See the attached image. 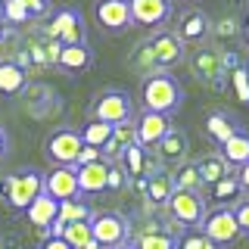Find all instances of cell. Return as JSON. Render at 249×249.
I'll list each match as a JSON object with an SVG mask.
<instances>
[{"mask_svg":"<svg viewBox=\"0 0 249 249\" xmlns=\"http://www.w3.org/2000/svg\"><path fill=\"white\" fill-rule=\"evenodd\" d=\"M140 97H143L146 112H159V115H175L184 103V88L175 75L168 72H153L143 78L140 84Z\"/></svg>","mask_w":249,"mask_h":249,"instance_id":"1","label":"cell"},{"mask_svg":"<svg viewBox=\"0 0 249 249\" xmlns=\"http://www.w3.org/2000/svg\"><path fill=\"white\" fill-rule=\"evenodd\" d=\"M88 115L115 128V124L134 119V100H131V93L122 90V88H106V90H100L97 97H93V103L88 106Z\"/></svg>","mask_w":249,"mask_h":249,"instance_id":"2","label":"cell"},{"mask_svg":"<svg viewBox=\"0 0 249 249\" xmlns=\"http://www.w3.org/2000/svg\"><path fill=\"white\" fill-rule=\"evenodd\" d=\"M3 193H6V202H10L13 209L25 212L31 202L44 193V171H37V168H31V165L28 168H19L16 175H10L3 181Z\"/></svg>","mask_w":249,"mask_h":249,"instance_id":"3","label":"cell"},{"mask_svg":"<svg viewBox=\"0 0 249 249\" xmlns=\"http://www.w3.org/2000/svg\"><path fill=\"white\" fill-rule=\"evenodd\" d=\"M90 231L103 249H122L131 243V218L122 212H93Z\"/></svg>","mask_w":249,"mask_h":249,"instance_id":"4","label":"cell"},{"mask_svg":"<svg viewBox=\"0 0 249 249\" xmlns=\"http://www.w3.org/2000/svg\"><path fill=\"white\" fill-rule=\"evenodd\" d=\"M168 215L181 228L196 231L202 224V218H206V196H202V190H175L168 199Z\"/></svg>","mask_w":249,"mask_h":249,"instance_id":"5","label":"cell"},{"mask_svg":"<svg viewBox=\"0 0 249 249\" xmlns=\"http://www.w3.org/2000/svg\"><path fill=\"white\" fill-rule=\"evenodd\" d=\"M50 35L56 37L62 47H75V44H88V25H84V16L75 6L56 10L50 19Z\"/></svg>","mask_w":249,"mask_h":249,"instance_id":"6","label":"cell"},{"mask_svg":"<svg viewBox=\"0 0 249 249\" xmlns=\"http://www.w3.org/2000/svg\"><path fill=\"white\" fill-rule=\"evenodd\" d=\"M199 231L206 233V237L212 240L218 249H221V246H231L233 240L240 237V228H237V218H233V209L231 206H218V209H212V212H206Z\"/></svg>","mask_w":249,"mask_h":249,"instance_id":"7","label":"cell"},{"mask_svg":"<svg viewBox=\"0 0 249 249\" xmlns=\"http://www.w3.org/2000/svg\"><path fill=\"white\" fill-rule=\"evenodd\" d=\"M81 150H84V140H81V131H75V128H56L47 137V156H50L56 165H72L75 168Z\"/></svg>","mask_w":249,"mask_h":249,"instance_id":"8","label":"cell"},{"mask_svg":"<svg viewBox=\"0 0 249 249\" xmlns=\"http://www.w3.org/2000/svg\"><path fill=\"white\" fill-rule=\"evenodd\" d=\"M212 19H209L202 10H187L181 13V19H178V28H175V35L181 37V44L184 47H202L212 37Z\"/></svg>","mask_w":249,"mask_h":249,"instance_id":"9","label":"cell"},{"mask_svg":"<svg viewBox=\"0 0 249 249\" xmlns=\"http://www.w3.org/2000/svg\"><path fill=\"white\" fill-rule=\"evenodd\" d=\"M146 44L153 47V56H156L162 72H168L171 66H178V62L184 59V50H187V47L181 44V37H178L175 31H168V28H156Z\"/></svg>","mask_w":249,"mask_h":249,"instance_id":"10","label":"cell"},{"mask_svg":"<svg viewBox=\"0 0 249 249\" xmlns=\"http://www.w3.org/2000/svg\"><path fill=\"white\" fill-rule=\"evenodd\" d=\"M131 6V22L143 28H159L165 25L175 13V3L171 0H128Z\"/></svg>","mask_w":249,"mask_h":249,"instance_id":"11","label":"cell"},{"mask_svg":"<svg viewBox=\"0 0 249 249\" xmlns=\"http://www.w3.org/2000/svg\"><path fill=\"white\" fill-rule=\"evenodd\" d=\"M44 193L53 196L56 202H66V199H78L81 190H78V175L72 165H56L53 171L44 175Z\"/></svg>","mask_w":249,"mask_h":249,"instance_id":"12","label":"cell"},{"mask_svg":"<svg viewBox=\"0 0 249 249\" xmlns=\"http://www.w3.org/2000/svg\"><path fill=\"white\" fill-rule=\"evenodd\" d=\"M97 22L100 28L109 31V35H122L128 31L134 22H131V6L128 0H100L97 3Z\"/></svg>","mask_w":249,"mask_h":249,"instance_id":"13","label":"cell"},{"mask_svg":"<svg viewBox=\"0 0 249 249\" xmlns=\"http://www.w3.org/2000/svg\"><path fill=\"white\" fill-rule=\"evenodd\" d=\"M171 122L168 115H159V112H140L134 119V131H137V146H143V150H150V146H159V140L168 134Z\"/></svg>","mask_w":249,"mask_h":249,"instance_id":"14","label":"cell"},{"mask_svg":"<svg viewBox=\"0 0 249 249\" xmlns=\"http://www.w3.org/2000/svg\"><path fill=\"white\" fill-rule=\"evenodd\" d=\"M78 190L81 196H97V193H106V181H109V159H97L90 165H78Z\"/></svg>","mask_w":249,"mask_h":249,"instance_id":"15","label":"cell"},{"mask_svg":"<svg viewBox=\"0 0 249 249\" xmlns=\"http://www.w3.org/2000/svg\"><path fill=\"white\" fill-rule=\"evenodd\" d=\"M240 131V122L233 119L228 109H212V112L206 115V137L212 140V143H228V140Z\"/></svg>","mask_w":249,"mask_h":249,"instance_id":"16","label":"cell"},{"mask_svg":"<svg viewBox=\"0 0 249 249\" xmlns=\"http://www.w3.org/2000/svg\"><path fill=\"white\" fill-rule=\"evenodd\" d=\"M56 215H59V202L53 199V196H47V193H41V196H37V199L25 209V218H28L31 224H35L37 231H44V233L53 228Z\"/></svg>","mask_w":249,"mask_h":249,"instance_id":"17","label":"cell"},{"mask_svg":"<svg viewBox=\"0 0 249 249\" xmlns=\"http://www.w3.org/2000/svg\"><path fill=\"white\" fill-rule=\"evenodd\" d=\"M25 84H28V78H25V69H22L19 62L0 59V93H3V97H16V93H22Z\"/></svg>","mask_w":249,"mask_h":249,"instance_id":"18","label":"cell"},{"mask_svg":"<svg viewBox=\"0 0 249 249\" xmlns=\"http://www.w3.org/2000/svg\"><path fill=\"white\" fill-rule=\"evenodd\" d=\"M134 143H137L134 119H131V122H122V124H115V128H112V137H109V143L103 146V159H106V156H112V159L119 162V156L128 150V146H134Z\"/></svg>","mask_w":249,"mask_h":249,"instance_id":"19","label":"cell"},{"mask_svg":"<svg viewBox=\"0 0 249 249\" xmlns=\"http://www.w3.org/2000/svg\"><path fill=\"white\" fill-rule=\"evenodd\" d=\"M221 159L228 162L231 168H240L249 162V131L240 128L237 134H233L228 143H221Z\"/></svg>","mask_w":249,"mask_h":249,"instance_id":"20","label":"cell"},{"mask_svg":"<svg viewBox=\"0 0 249 249\" xmlns=\"http://www.w3.org/2000/svg\"><path fill=\"white\" fill-rule=\"evenodd\" d=\"M146 199L153 202V206H168L171 193H175V181H171L168 171H156V175L146 178Z\"/></svg>","mask_w":249,"mask_h":249,"instance_id":"21","label":"cell"},{"mask_svg":"<svg viewBox=\"0 0 249 249\" xmlns=\"http://www.w3.org/2000/svg\"><path fill=\"white\" fill-rule=\"evenodd\" d=\"M187 134L181 128H168V134L159 140V156L165 162H184V156H187Z\"/></svg>","mask_w":249,"mask_h":249,"instance_id":"22","label":"cell"},{"mask_svg":"<svg viewBox=\"0 0 249 249\" xmlns=\"http://www.w3.org/2000/svg\"><path fill=\"white\" fill-rule=\"evenodd\" d=\"M196 171H199V178H202V184H218V181H224V178L231 175V165L221 159L218 153L212 156H202V159H196Z\"/></svg>","mask_w":249,"mask_h":249,"instance_id":"23","label":"cell"},{"mask_svg":"<svg viewBox=\"0 0 249 249\" xmlns=\"http://www.w3.org/2000/svg\"><path fill=\"white\" fill-rule=\"evenodd\" d=\"M90 62H93V56H90L88 44H75V47H62V50H59L56 66L69 69V72H84Z\"/></svg>","mask_w":249,"mask_h":249,"instance_id":"24","label":"cell"},{"mask_svg":"<svg viewBox=\"0 0 249 249\" xmlns=\"http://www.w3.org/2000/svg\"><path fill=\"white\" fill-rule=\"evenodd\" d=\"M109 137H112V124H106V122L88 119V124L81 128V140H84V146H97L100 153H103V146L109 143Z\"/></svg>","mask_w":249,"mask_h":249,"instance_id":"25","label":"cell"},{"mask_svg":"<svg viewBox=\"0 0 249 249\" xmlns=\"http://www.w3.org/2000/svg\"><path fill=\"white\" fill-rule=\"evenodd\" d=\"M119 162H122V168H124V175L128 178H146V150L143 146H128L122 156H119Z\"/></svg>","mask_w":249,"mask_h":249,"instance_id":"26","label":"cell"},{"mask_svg":"<svg viewBox=\"0 0 249 249\" xmlns=\"http://www.w3.org/2000/svg\"><path fill=\"white\" fill-rule=\"evenodd\" d=\"M171 181H175V190H202V178L196 171V162H181V168L171 175Z\"/></svg>","mask_w":249,"mask_h":249,"instance_id":"27","label":"cell"},{"mask_svg":"<svg viewBox=\"0 0 249 249\" xmlns=\"http://www.w3.org/2000/svg\"><path fill=\"white\" fill-rule=\"evenodd\" d=\"M240 193H243V187L237 184V178H233V175H228L224 181L212 184V196L218 199V206H237Z\"/></svg>","mask_w":249,"mask_h":249,"instance_id":"28","label":"cell"},{"mask_svg":"<svg viewBox=\"0 0 249 249\" xmlns=\"http://www.w3.org/2000/svg\"><path fill=\"white\" fill-rule=\"evenodd\" d=\"M62 240H66L72 249H84L93 240V231H90V221H75V224H66L62 228Z\"/></svg>","mask_w":249,"mask_h":249,"instance_id":"29","label":"cell"},{"mask_svg":"<svg viewBox=\"0 0 249 249\" xmlns=\"http://www.w3.org/2000/svg\"><path fill=\"white\" fill-rule=\"evenodd\" d=\"M131 66H134L140 75L162 72L159 62H156V56H153V47H150V44H137V47H134V53H131Z\"/></svg>","mask_w":249,"mask_h":249,"instance_id":"30","label":"cell"},{"mask_svg":"<svg viewBox=\"0 0 249 249\" xmlns=\"http://www.w3.org/2000/svg\"><path fill=\"white\" fill-rule=\"evenodd\" d=\"M0 16H3V22H10V25H25L31 19V13L25 10L22 0H0Z\"/></svg>","mask_w":249,"mask_h":249,"instance_id":"31","label":"cell"},{"mask_svg":"<svg viewBox=\"0 0 249 249\" xmlns=\"http://www.w3.org/2000/svg\"><path fill=\"white\" fill-rule=\"evenodd\" d=\"M131 249H175V233H146L128 243Z\"/></svg>","mask_w":249,"mask_h":249,"instance_id":"32","label":"cell"},{"mask_svg":"<svg viewBox=\"0 0 249 249\" xmlns=\"http://www.w3.org/2000/svg\"><path fill=\"white\" fill-rule=\"evenodd\" d=\"M175 249H218V246L196 228V231H184L181 237H175Z\"/></svg>","mask_w":249,"mask_h":249,"instance_id":"33","label":"cell"},{"mask_svg":"<svg viewBox=\"0 0 249 249\" xmlns=\"http://www.w3.org/2000/svg\"><path fill=\"white\" fill-rule=\"evenodd\" d=\"M231 84H233V90H237V97L243 100V103H249V69L240 62L237 69H231Z\"/></svg>","mask_w":249,"mask_h":249,"instance_id":"34","label":"cell"},{"mask_svg":"<svg viewBox=\"0 0 249 249\" xmlns=\"http://www.w3.org/2000/svg\"><path fill=\"white\" fill-rule=\"evenodd\" d=\"M233 209V218H237V228H240V237H249V199H240Z\"/></svg>","mask_w":249,"mask_h":249,"instance_id":"35","label":"cell"},{"mask_svg":"<svg viewBox=\"0 0 249 249\" xmlns=\"http://www.w3.org/2000/svg\"><path fill=\"white\" fill-rule=\"evenodd\" d=\"M128 184V175H124L122 162H109V181H106V190H122Z\"/></svg>","mask_w":249,"mask_h":249,"instance_id":"36","label":"cell"},{"mask_svg":"<svg viewBox=\"0 0 249 249\" xmlns=\"http://www.w3.org/2000/svg\"><path fill=\"white\" fill-rule=\"evenodd\" d=\"M97 159H103V153H100L97 146H84V150L78 153V162H75V168H78V165H90V162H97Z\"/></svg>","mask_w":249,"mask_h":249,"instance_id":"37","label":"cell"},{"mask_svg":"<svg viewBox=\"0 0 249 249\" xmlns=\"http://www.w3.org/2000/svg\"><path fill=\"white\" fill-rule=\"evenodd\" d=\"M22 3H25V10L31 13V19H35V16H44L50 10V0H22Z\"/></svg>","mask_w":249,"mask_h":249,"instance_id":"38","label":"cell"},{"mask_svg":"<svg viewBox=\"0 0 249 249\" xmlns=\"http://www.w3.org/2000/svg\"><path fill=\"white\" fill-rule=\"evenodd\" d=\"M41 249H72V246H69L62 237H47L44 243H41Z\"/></svg>","mask_w":249,"mask_h":249,"instance_id":"39","label":"cell"},{"mask_svg":"<svg viewBox=\"0 0 249 249\" xmlns=\"http://www.w3.org/2000/svg\"><path fill=\"white\" fill-rule=\"evenodd\" d=\"M233 178H237V184L243 187V190H249V162H246V165H240V168H237V175H233Z\"/></svg>","mask_w":249,"mask_h":249,"instance_id":"40","label":"cell"},{"mask_svg":"<svg viewBox=\"0 0 249 249\" xmlns=\"http://www.w3.org/2000/svg\"><path fill=\"white\" fill-rule=\"evenodd\" d=\"M3 153H6V131L0 128V159H3Z\"/></svg>","mask_w":249,"mask_h":249,"instance_id":"41","label":"cell"},{"mask_svg":"<svg viewBox=\"0 0 249 249\" xmlns=\"http://www.w3.org/2000/svg\"><path fill=\"white\" fill-rule=\"evenodd\" d=\"M84 249H103V246H100V243H97V240H90V243H88V246H84Z\"/></svg>","mask_w":249,"mask_h":249,"instance_id":"42","label":"cell"},{"mask_svg":"<svg viewBox=\"0 0 249 249\" xmlns=\"http://www.w3.org/2000/svg\"><path fill=\"white\" fill-rule=\"evenodd\" d=\"M243 35H246V44H249V19H246V25H243Z\"/></svg>","mask_w":249,"mask_h":249,"instance_id":"43","label":"cell"},{"mask_svg":"<svg viewBox=\"0 0 249 249\" xmlns=\"http://www.w3.org/2000/svg\"><path fill=\"white\" fill-rule=\"evenodd\" d=\"M0 37H3V16H0Z\"/></svg>","mask_w":249,"mask_h":249,"instance_id":"44","label":"cell"},{"mask_svg":"<svg viewBox=\"0 0 249 249\" xmlns=\"http://www.w3.org/2000/svg\"><path fill=\"white\" fill-rule=\"evenodd\" d=\"M122 249H131V246H122Z\"/></svg>","mask_w":249,"mask_h":249,"instance_id":"45","label":"cell"},{"mask_svg":"<svg viewBox=\"0 0 249 249\" xmlns=\"http://www.w3.org/2000/svg\"><path fill=\"white\" fill-rule=\"evenodd\" d=\"M0 190H3V184H0Z\"/></svg>","mask_w":249,"mask_h":249,"instance_id":"46","label":"cell"},{"mask_svg":"<svg viewBox=\"0 0 249 249\" xmlns=\"http://www.w3.org/2000/svg\"><path fill=\"white\" fill-rule=\"evenodd\" d=\"M184 3H190V0H184Z\"/></svg>","mask_w":249,"mask_h":249,"instance_id":"47","label":"cell"}]
</instances>
